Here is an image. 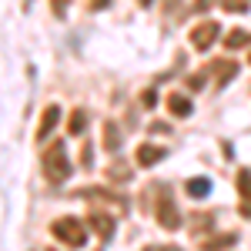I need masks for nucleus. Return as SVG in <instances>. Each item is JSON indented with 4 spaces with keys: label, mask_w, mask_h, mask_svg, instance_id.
Instances as JSON below:
<instances>
[{
    "label": "nucleus",
    "mask_w": 251,
    "mask_h": 251,
    "mask_svg": "<svg viewBox=\"0 0 251 251\" xmlns=\"http://www.w3.org/2000/svg\"><path fill=\"white\" fill-rule=\"evenodd\" d=\"M168 111H171L174 117H188V114H191V100L181 97V94H171V97H168Z\"/></svg>",
    "instance_id": "obj_9"
},
{
    "label": "nucleus",
    "mask_w": 251,
    "mask_h": 251,
    "mask_svg": "<svg viewBox=\"0 0 251 251\" xmlns=\"http://www.w3.org/2000/svg\"><path fill=\"white\" fill-rule=\"evenodd\" d=\"M154 214H157V225L161 228H181V211L174 204V194L168 191V184H154Z\"/></svg>",
    "instance_id": "obj_2"
},
{
    "label": "nucleus",
    "mask_w": 251,
    "mask_h": 251,
    "mask_svg": "<svg viewBox=\"0 0 251 251\" xmlns=\"http://www.w3.org/2000/svg\"><path fill=\"white\" fill-rule=\"evenodd\" d=\"M238 211H241V218H251V171L248 168H241L238 171Z\"/></svg>",
    "instance_id": "obj_5"
},
{
    "label": "nucleus",
    "mask_w": 251,
    "mask_h": 251,
    "mask_svg": "<svg viewBox=\"0 0 251 251\" xmlns=\"http://www.w3.org/2000/svg\"><path fill=\"white\" fill-rule=\"evenodd\" d=\"M234 238H238L234 231H228V234H218L214 241H204V245H201V251H221V248H231V245H234Z\"/></svg>",
    "instance_id": "obj_10"
},
{
    "label": "nucleus",
    "mask_w": 251,
    "mask_h": 251,
    "mask_svg": "<svg viewBox=\"0 0 251 251\" xmlns=\"http://www.w3.org/2000/svg\"><path fill=\"white\" fill-rule=\"evenodd\" d=\"M221 7L231 10V14H245L248 10V0H221Z\"/></svg>",
    "instance_id": "obj_16"
},
{
    "label": "nucleus",
    "mask_w": 251,
    "mask_h": 251,
    "mask_svg": "<svg viewBox=\"0 0 251 251\" xmlns=\"http://www.w3.org/2000/svg\"><path fill=\"white\" fill-rule=\"evenodd\" d=\"M50 7H54V14H57V17H64V14H67V7H71V0H50Z\"/></svg>",
    "instance_id": "obj_18"
},
{
    "label": "nucleus",
    "mask_w": 251,
    "mask_h": 251,
    "mask_svg": "<svg viewBox=\"0 0 251 251\" xmlns=\"http://www.w3.org/2000/svg\"><path fill=\"white\" fill-rule=\"evenodd\" d=\"M50 234L57 241H64V245H71V248H84L87 245V231H84V225L77 218H57L50 225Z\"/></svg>",
    "instance_id": "obj_3"
},
{
    "label": "nucleus",
    "mask_w": 251,
    "mask_h": 251,
    "mask_svg": "<svg viewBox=\"0 0 251 251\" xmlns=\"http://www.w3.org/2000/svg\"><path fill=\"white\" fill-rule=\"evenodd\" d=\"M144 251H181V248H174V245H151V248H144Z\"/></svg>",
    "instance_id": "obj_20"
},
{
    "label": "nucleus",
    "mask_w": 251,
    "mask_h": 251,
    "mask_svg": "<svg viewBox=\"0 0 251 251\" xmlns=\"http://www.w3.org/2000/svg\"><path fill=\"white\" fill-rule=\"evenodd\" d=\"M57 121H60V107H57V104H50V107L44 111V117H40V124H37V141H40V137H50V131H54Z\"/></svg>",
    "instance_id": "obj_8"
},
{
    "label": "nucleus",
    "mask_w": 251,
    "mask_h": 251,
    "mask_svg": "<svg viewBox=\"0 0 251 251\" xmlns=\"http://www.w3.org/2000/svg\"><path fill=\"white\" fill-rule=\"evenodd\" d=\"M214 40H218V24H214V20H201V24L191 30V44L198 47V50H208Z\"/></svg>",
    "instance_id": "obj_4"
},
{
    "label": "nucleus",
    "mask_w": 251,
    "mask_h": 251,
    "mask_svg": "<svg viewBox=\"0 0 251 251\" xmlns=\"http://www.w3.org/2000/svg\"><path fill=\"white\" fill-rule=\"evenodd\" d=\"M164 154H168V151H164L161 144H141V148H137V164H141V168H151V164H157Z\"/></svg>",
    "instance_id": "obj_7"
},
{
    "label": "nucleus",
    "mask_w": 251,
    "mask_h": 251,
    "mask_svg": "<svg viewBox=\"0 0 251 251\" xmlns=\"http://www.w3.org/2000/svg\"><path fill=\"white\" fill-rule=\"evenodd\" d=\"M141 100H144V104L151 107V104H154V91H144V94H141Z\"/></svg>",
    "instance_id": "obj_22"
},
{
    "label": "nucleus",
    "mask_w": 251,
    "mask_h": 251,
    "mask_svg": "<svg viewBox=\"0 0 251 251\" xmlns=\"http://www.w3.org/2000/svg\"><path fill=\"white\" fill-rule=\"evenodd\" d=\"M208 188H211L208 177H191V181H188V194H191V198H204Z\"/></svg>",
    "instance_id": "obj_14"
},
{
    "label": "nucleus",
    "mask_w": 251,
    "mask_h": 251,
    "mask_svg": "<svg viewBox=\"0 0 251 251\" xmlns=\"http://www.w3.org/2000/svg\"><path fill=\"white\" fill-rule=\"evenodd\" d=\"M114 218L117 214H107V211H91V228L100 241H111V234H114Z\"/></svg>",
    "instance_id": "obj_6"
},
{
    "label": "nucleus",
    "mask_w": 251,
    "mask_h": 251,
    "mask_svg": "<svg viewBox=\"0 0 251 251\" xmlns=\"http://www.w3.org/2000/svg\"><path fill=\"white\" fill-rule=\"evenodd\" d=\"M245 44H251L248 30H231V34L225 37V47H228V50H238V47H245Z\"/></svg>",
    "instance_id": "obj_12"
},
{
    "label": "nucleus",
    "mask_w": 251,
    "mask_h": 251,
    "mask_svg": "<svg viewBox=\"0 0 251 251\" xmlns=\"http://www.w3.org/2000/svg\"><path fill=\"white\" fill-rule=\"evenodd\" d=\"M188 87H191V91H198V87H204V74H194V77L188 80Z\"/></svg>",
    "instance_id": "obj_19"
},
{
    "label": "nucleus",
    "mask_w": 251,
    "mask_h": 251,
    "mask_svg": "<svg viewBox=\"0 0 251 251\" xmlns=\"http://www.w3.org/2000/svg\"><path fill=\"white\" fill-rule=\"evenodd\" d=\"M84 124H87V114L77 107V111L71 114V127H67V131H71V134H80V131H84Z\"/></svg>",
    "instance_id": "obj_15"
},
{
    "label": "nucleus",
    "mask_w": 251,
    "mask_h": 251,
    "mask_svg": "<svg viewBox=\"0 0 251 251\" xmlns=\"http://www.w3.org/2000/svg\"><path fill=\"white\" fill-rule=\"evenodd\" d=\"M211 71L218 74V77H221V84H225L228 77H234V74H238V64H234V60H214Z\"/></svg>",
    "instance_id": "obj_11"
},
{
    "label": "nucleus",
    "mask_w": 251,
    "mask_h": 251,
    "mask_svg": "<svg viewBox=\"0 0 251 251\" xmlns=\"http://www.w3.org/2000/svg\"><path fill=\"white\" fill-rule=\"evenodd\" d=\"M211 3H214V0H198V10H208Z\"/></svg>",
    "instance_id": "obj_23"
},
{
    "label": "nucleus",
    "mask_w": 251,
    "mask_h": 251,
    "mask_svg": "<svg viewBox=\"0 0 251 251\" xmlns=\"http://www.w3.org/2000/svg\"><path fill=\"white\" fill-rule=\"evenodd\" d=\"M104 148H107V151H117V148H121V137H117V124H111V121L104 124Z\"/></svg>",
    "instance_id": "obj_13"
},
{
    "label": "nucleus",
    "mask_w": 251,
    "mask_h": 251,
    "mask_svg": "<svg viewBox=\"0 0 251 251\" xmlns=\"http://www.w3.org/2000/svg\"><path fill=\"white\" fill-rule=\"evenodd\" d=\"M40 171H44V177H47L50 184L67 181L71 164H67V148H64V141H54V144L44 151V157H40Z\"/></svg>",
    "instance_id": "obj_1"
},
{
    "label": "nucleus",
    "mask_w": 251,
    "mask_h": 251,
    "mask_svg": "<svg viewBox=\"0 0 251 251\" xmlns=\"http://www.w3.org/2000/svg\"><path fill=\"white\" fill-rule=\"evenodd\" d=\"M24 7H30V0H24Z\"/></svg>",
    "instance_id": "obj_24"
},
{
    "label": "nucleus",
    "mask_w": 251,
    "mask_h": 251,
    "mask_svg": "<svg viewBox=\"0 0 251 251\" xmlns=\"http://www.w3.org/2000/svg\"><path fill=\"white\" fill-rule=\"evenodd\" d=\"M87 3H91V10H104L107 7V0H87Z\"/></svg>",
    "instance_id": "obj_21"
},
{
    "label": "nucleus",
    "mask_w": 251,
    "mask_h": 251,
    "mask_svg": "<svg viewBox=\"0 0 251 251\" xmlns=\"http://www.w3.org/2000/svg\"><path fill=\"white\" fill-rule=\"evenodd\" d=\"M111 177H121V181H131V168L127 164H111Z\"/></svg>",
    "instance_id": "obj_17"
}]
</instances>
